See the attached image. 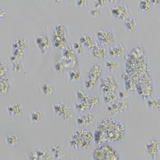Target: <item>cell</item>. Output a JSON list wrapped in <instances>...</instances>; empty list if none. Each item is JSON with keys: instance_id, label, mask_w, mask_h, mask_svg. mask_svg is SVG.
Returning a JSON list of instances; mask_svg holds the SVG:
<instances>
[{"instance_id": "e0dca14e", "label": "cell", "mask_w": 160, "mask_h": 160, "mask_svg": "<svg viewBox=\"0 0 160 160\" xmlns=\"http://www.w3.org/2000/svg\"><path fill=\"white\" fill-rule=\"evenodd\" d=\"M51 44L55 48L62 51L68 45V38L67 37H62L57 35L53 31L51 37Z\"/></svg>"}, {"instance_id": "ac0fdd59", "label": "cell", "mask_w": 160, "mask_h": 160, "mask_svg": "<svg viewBox=\"0 0 160 160\" xmlns=\"http://www.w3.org/2000/svg\"><path fill=\"white\" fill-rule=\"evenodd\" d=\"M12 88V81L9 76L0 78V96H7Z\"/></svg>"}, {"instance_id": "6da1fadb", "label": "cell", "mask_w": 160, "mask_h": 160, "mask_svg": "<svg viewBox=\"0 0 160 160\" xmlns=\"http://www.w3.org/2000/svg\"><path fill=\"white\" fill-rule=\"evenodd\" d=\"M126 135L123 122L112 117H106L98 122L93 133V141L96 146L121 141Z\"/></svg>"}, {"instance_id": "8d00e7d4", "label": "cell", "mask_w": 160, "mask_h": 160, "mask_svg": "<svg viewBox=\"0 0 160 160\" xmlns=\"http://www.w3.org/2000/svg\"><path fill=\"white\" fill-rule=\"evenodd\" d=\"M74 110L78 111V112L83 113L88 111V105H87V100L84 101H77L74 105Z\"/></svg>"}, {"instance_id": "836d02e7", "label": "cell", "mask_w": 160, "mask_h": 160, "mask_svg": "<svg viewBox=\"0 0 160 160\" xmlns=\"http://www.w3.org/2000/svg\"><path fill=\"white\" fill-rule=\"evenodd\" d=\"M153 7L150 0H140L138 3V9L140 12H149Z\"/></svg>"}, {"instance_id": "d4e9b609", "label": "cell", "mask_w": 160, "mask_h": 160, "mask_svg": "<svg viewBox=\"0 0 160 160\" xmlns=\"http://www.w3.org/2000/svg\"><path fill=\"white\" fill-rule=\"evenodd\" d=\"M100 102H101V98L97 95H89L87 98L89 111L96 108L99 105Z\"/></svg>"}, {"instance_id": "5b68a950", "label": "cell", "mask_w": 160, "mask_h": 160, "mask_svg": "<svg viewBox=\"0 0 160 160\" xmlns=\"http://www.w3.org/2000/svg\"><path fill=\"white\" fill-rule=\"evenodd\" d=\"M103 73V68L98 63H95L89 68L84 79V86L87 90H94L99 82V79Z\"/></svg>"}, {"instance_id": "e575fe53", "label": "cell", "mask_w": 160, "mask_h": 160, "mask_svg": "<svg viewBox=\"0 0 160 160\" xmlns=\"http://www.w3.org/2000/svg\"><path fill=\"white\" fill-rule=\"evenodd\" d=\"M53 68H54V70L57 72V73L59 74H63L65 73V72H66L67 68H68V67H67L64 60L62 59L57 61V62L54 63Z\"/></svg>"}, {"instance_id": "1f68e13d", "label": "cell", "mask_w": 160, "mask_h": 160, "mask_svg": "<svg viewBox=\"0 0 160 160\" xmlns=\"http://www.w3.org/2000/svg\"><path fill=\"white\" fill-rule=\"evenodd\" d=\"M145 54V51L141 47H135L129 51V58H132L135 59L143 58V54Z\"/></svg>"}, {"instance_id": "7a4b0ae2", "label": "cell", "mask_w": 160, "mask_h": 160, "mask_svg": "<svg viewBox=\"0 0 160 160\" xmlns=\"http://www.w3.org/2000/svg\"><path fill=\"white\" fill-rule=\"evenodd\" d=\"M94 144L93 132L88 128H76L71 133L68 144L74 150H87Z\"/></svg>"}, {"instance_id": "30bf717a", "label": "cell", "mask_w": 160, "mask_h": 160, "mask_svg": "<svg viewBox=\"0 0 160 160\" xmlns=\"http://www.w3.org/2000/svg\"><path fill=\"white\" fill-rule=\"evenodd\" d=\"M145 155L151 160H156L159 154V139L152 138L148 140L144 146Z\"/></svg>"}, {"instance_id": "7dc6e473", "label": "cell", "mask_w": 160, "mask_h": 160, "mask_svg": "<svg viewBox=\"0 0 160 160\" xmlns=\"http://www.w3.org/2000/svg\"><path fill=\"white\" fill-rule=\"evenodd\" d=\"M150 2H151L152 5H153V6H154V5H157L160 4L159 0H150Z\"/></svg>"}, {"instance_id": "2e32d148", "label": "cell", "mask_w": 160, "mask_h": 160, "mask_svg": "<svg viewBox=\"0 0 160 160\" xmlns=\"http://www.w3.org/2000/svg\"><path fill=\"white\" fill-rule=\"evenodd\" d=\"M23 105L20 102H12L6 106V111L10 116L14 117H21L23 113Z\"/></svg>"}, {"instance_id": "f546056e", "label": "cell", "mask_w": 160, "mask_h": 160, "mask_svg": "<svg viewBox=\"0 0 160 160\" xmlns=\"http://www.w3.org/2000/svg\"><path fill=\"white\" fill-rule=\"evenodd\" d=\"M37 154H38V157L40 158V159L42 160H51L53 158V154L51 153V152L50 150H48L47 149L44 148H38V150H35Z\"/></svg>"}, {"instance_id": "603a6c76", "label": "cell", "mask_w": 160, "mask_h": 160, "mask_svg": "<svg viewBox=\"0 0 160 160\" xmlns=\"http://www.w3.org/2000/svg\"><path fill=\"white\" fill-rule=\"evenodd\" d=\"M20 140H21V138H20L19 134L16 132H12L9 133L6 138H5V143L9 147L14 148V147L18 146L20 144Z\"/></svg>"}, {"instance_id": "60d3db41", "label": "cell", "mask_w": 160, "mask_h": 160, "mask_svg": "<svg viewBox=\"0 0 160 160\" xmlns=\"http://www.w3.org/2000/svg\"><path fill=\"white\" fill-rule=\"evenodd\" d=\"M102 12V9L96 8V7H92L90 9V12H89V14L91 18H98V17L101 16Z\"/></svg>"}, {"instance_id": "c3c4849f", "label": "cell", "mask_w": 160, "mask_h": 160, "mask_svg": "<svg viewBox=\"0 0 160 160\" xmlns=\"http://www.w3.org/2000/svg\"><path fill=\"white\" fill-rule=\"evenodd\" d=\"M54 2L57 3V4H58V5H62V4H64L65 2L64 1H57V0H56V1H54Z\"/></svg>"}, {"instance_id": "484cf974", "label": "cell", "mask_w": 160, "mask_h": 160, "mask_svg": "<svg viewBox=\"0 0 160 160\" xmlns=\"http://www.w3.org/2000/svg\"><path fill=\"white\" fill-rule=\"evenodd\" d=\"M82 79L81 71L78 68H72L68 71V80L70 82H78Z\"/></svg>"}, {"instance_id": "8992f818", "label": "cell", "mask_w": 160, "mask_h": 160, "mask_svg": "<svg viewBox=\"0 0 160 160\" xmlns=\"http://www.w3.org/2000/svg\"><path fill=\"white\" fill-rule=\"evenodd\" d=\"M100 89L104 94L117 92L119 90L118 81L112 74L102 75L99 79Z\"/></svg>"}, {"instance_id": "4dcf8cb0", "label": "cell", "mask_w": 160, "mask_h": 160, "mask_svg": "<svg viewBox=\"0 0 160 160\" xmlns=\"http://www.w3.org/2000/svg\"><path fill=\"white\" fill-rule=\"evenodd\" d=\"M105 67L110 72H116L120 67V62L117 59H108L105 62Z\"/></svg>"}, {"instance_id": "f35d334b", "label": "cell", "mask_w": 160, "mask_h": 160, "mask_svg": "<svg viewBox=\"0 0 160 160\" xmlns=\"http://www.w3.org/2000/svg\"><path fill=\"white\" fill-rule=\"evenodd\" d=\"M88 96H89V94L86 90H78L76 91L77 101H84V100H87V98Z\"/></svg>"}, {"instance_id": "5bb4252c", "label": "cell", "mask_w": 160, "mask_h": 160, "mask_svg": "<svg viewBox=\"0 0 160 160\" xmlns=\"http://www.w3.org/2000/svg\"><path fill=\"white\" fill-rule=\"evenodd\" d=\"M78 41L83 44V47L87 48L90 51H92L98 44L97 41L92 37V35L90 33L87 32H83L82 34L80 35Z\"/></svg>"}, {"instance_id": "d6a6232c", "label": "cell", "mask_w": 160, "mask_h": 160, "mask_svg": "<svg viewBox=\"0 0 160 160\" xmlns=\"http://www.w3.org/2000/svg\"><path fill=\"white\" fill-rule=\"evenodd\" d=\"M118 99H119L118 92L104 94L103 96H102V100H103V102H105V104H107L108 105H111V104H112L113 102H116L117 100Z\"/></svg>"}, {"instance_id": "ee69618b", "label": "cell", "mask_w": 160, "mask_h": 160, "mask_svg": "<svg viewBox=\"0 0 160 160\" xmlns=\"http://www.w3.org/2000/svg\"><path fill=\"white\" fill-rule=\"evenodd\" d=\"M119 98L120 99H126V98H129V93L126 90H121L118 92Z\"/></svg>"}, {"instance_id": "f1b7e54d", "label": "cell", "mask_w": 160, "mask_h": 160, "mask_svg": "<svg viewBox=\"0 0 160 160\" xmlns=\"http://www.w3.org/2000/svg\"><path fill=\"white\" fill-rule=\"evenodd\" d=\"M124 21V27L128 32H132L136 29L138 26V20L135 18L129 17V18L126 19Z\"/></svg>"}, {"instance_id": "9a60e30c", "label": "cell", "mask_w": 160, "mask_h": 160, "mask_svg": "<svg viewBox=\"0 0 160 160\" xmlns=\"http://www.w3.org/2000/svg\"><path fill=\"white\" fill-rule=\"evenodd\" d=\"M35 42L42 54L43 55L47 53L51 46V39L46 34H42L37 36L35 38Z\"/></svg>"}, {"instance_id": "277c9868", "label": "cell", "mask_w": 160, "mask_h": 160, "mask_svg": "<svg viewBox=\"0 0 160 160\" xmlns=\"http://www.w3.org/2000/svg\"><path fill=\"white\" fill-rule=\"evenodd\" d=\"M53 111L57 117L66 122L72 121L74 117V108L67 101H57L53 104Z\"/></svg>"}, {"instance_id": "f6af8a7d", "label": "cell", "mask_w": 160, "mask_h": 160, "mask_svg": "<svg viewBox=\"0 0 160 160\" xmlns=\"http://www.w3.org/2000/svg\"><path fill=\"white\" fill-rule=\"evenodd\" d=\"M76 4L78 7L84 8L87 5L89 4V2L87 0H78V1H76Z\"/></svg>"}, {"instance_id": "816d5d0a", "label": "cell", "mask_w": 160, "mask_h": 160, "mask_svg": "<svg viewBox=\"0 0 160 160\" xmlns=\"http://www.w3.org/2000/svg\"><path fill=\"white\" fill-rule=\"evenodd\" d=\"M135 160H142V159H135Z\"/></svg>"}, {"instance_id": "74e56055", "label": "cell", "mask_w": 160, "mask_h": 160, "mask_svg": "<svg viewBox=\"0 0 160 160\" xmlns=\"http://www.w3.org/2000/svg\"><path fill=\"white\" fill-rule=\"evenodd\" d=\"M72 48H73L74 51L75 53H77L78 54H81V53H83V44L79 42V41L77 40L75 42H73V44H72Z\"/></svg>"}, {"instance_id": "ba28073f", "label": "cell", "mask_w": 160, "mask_h": 160, "mask_svg": "<svg viewBox=\"0 0 160 160\" xmlns=\"http://www.w3.org/2000/svg\"><path fill=\"white\" fill-rule=\"evenodd\" d=\"M97 120L96 113L91 111L80 113L76 117V122L78 126L81 128H88L92 126Z\"/></svg>"}, {"instance_id": "bcb514c9", "label": "cell", "mask_w": 160, "mask_h": 160, "mask_svg": "<svg viewBox=\"0 0 160 160\" xmlns=\"http://www.w3.org/2000/svg\"><path fill=\"white\" fill-rule=\"evenodd\" d=\"M7 15V11L4 8L0 7V22L2 21Z\"/></svg>"}, {"instance_id": "ffe728a7", "label": "cell", "mask_w": 160, "mask_h": 160, "mask_svg": "<svg viewBox=\"0 0 160 160\" xmlns=\"http://www.w3.org/2000/svg\"><path fill=\"white\" fill-rule=\"evenodd\" d=\"M28 46V40L25 36H18L13 41L12 43V50H20L26 52L27 50Z\"/></svg>"}, {"instance_id": "b9f144b4", "label": "cell", "mask_w": 160, "mask_h": 160, "mask_svg": "<svg viewBox=\"0 0 160 160\" xmlns=\"http://www.w3.org/2000/svg\"><path fill=\"white\" fill-rule=\"evenodd\" d=\"M24 68V64L23 61H17V62H12V68L14 72H21Z\"/></svg>"}, {"instance_id": "681fc988", "label": "cell", "mask_w": 160, "mask_h": 160, "mask_svg": "<svg viewBox=\"0 0 160 160\" xmlns=\"http://www.w3.org/2000/svg\"><path fill=\"white\" fill-rule=\"evenodd\" d=\"M5 63H6L5 62L4 60H3L2 59V57H0V66H2V65H3V64H5Z\"/></svg>"}, {"instance_id": "4fadbf2b", "label": "cell", "mask_w": 160, "mask_h": 160, "mask_svg": "<svg viewBox=\"0 0 160 160\" xmlns=\"http://www.w3.org/2000/svg\"><path fill=\"white\" fill-rule=\"evenodd\" d=\"M126 51V46L122 42H116L112 45L109 46L107 49L109 57L112 59H117L123 55Z\"/></svg>"}, {"instance_id": "d590c367", "label": "cell", "mask_w": 160, "mask_h": 160, "mask_svg": "<svg viewBox=\"0 0 160 160\" xmlns=\"http://www.w3.org/2000/svg\"><path fill=\"white\" fill-rule=\"evenodd\" d=\"M25 54V52L23 51H20V50H12V53L10 55V60L12 62H17V61L22 60L23 57Z\"/></svg>"}, {"instance_id": "d6986e66", "label": "cell", "mask_w": 160, "mask_h": 160, "mask_svg": "<svg viewBox=\"0 0 160 160\" xmlns=\"http://www.w3.org/2000/svg\"><path fill=\"white\" fill-rule=\"evenodd\" d=\"M29 118L32 123L38 125L45 120V113L42 109L35 108L29 113Z\"/></svg>"}, {"instance_id": "f907efd6", "label": "cell", "mask_w": 160, "mask_h": 160, "mask_svg": "<svg viewBox=\"0 0 160 160\" xmlns=\"http://www.w3.org/2000/svg\"><path fill=\"white\" fill-rule=\"evenodd\" d=\"M72 160H83L82 159H81V158H74V159H73Z\"/></svg>"}, {"instance_id": "7402d4cb", "label": "cell", "mask_w": 160, "mask_h": 160, "mask_svg": "<svg viewBox=\"0 0 160 160\" xmlns=\"http://www.w3.org/2000/svg\"><path fill=\"white\" fill-rule=\"evenodd\" d=\"M90 51L92 57L98 59H105L108 53L107 48L99 44Z\"/></svg>"}, {"instance_id": "7bdbcfd3", "label": "cell", "mask_w": 160, "mask_h": 160, "mask_svg": "<svg viewBox=\"0 0 160 160\" xmlns=\"http://www.w3.org/2000/svg\"><path fill=\"white\" fill-rule=\"evenodd\" d=\"M28 157L29 160H41L35 150H30L28 152Z\"/></svg>"}, {"instance_id": "4316f807", "label": "cell", "mask_w": 160, "mask_h": 160, "mask_svg": "<svg viewBox=\"0 0 160 160\" xmlns=\"http://www.w3.org/2000/svg\"><path fill=\"white\" fill-rule=\"evenodd\" d=\"M41 90L42 93L45 96H50L54 92L55 87L53 84L49 81H44L41 84Z\"/></svg>"}, {"instance_id": "ab89813d", "label": "cell", "mask_w": 160, "mask_h": 160, "mask_svg": "<svg viewBox=\"0 0 160 160\" xmlns=\"http://www.w3.org/2000/svg\"><path fill=\"white\" fill-rule=\"evenodd\" d=\"M108 5V0H96V1H94V7L102 9V10L106 8Z\"/></svg>"}, {"instance_id": "7c38bea8", "label": "cell", "mask_w": 160, "mask_h": 160, "mask_svg": "<svg viewBox=\"0 0 160 160\" xmlns=\"http://www.w3.org/2000/svg\"><path fill=\"white\" fill-rule=\"evenodd\" d=\"M135 90L143 99L147 100L152 97L154 92V87L152 83H138Z\"/></svg>"}, {"instance_id": "cb8c5ba5", "label": "cell", "mask_w": 160, "mask_h": 160, "mask_svg": "<svg viewBox=\"0 0 160 160\" xmlns=\"http://www.w3.org/2000/svg\"><path fill=\"white\" fill-rule=\"evenodd\" d=\"M53 32L57 35L62 37H67L68 38V28L66 23L63 22H59L55 25L53 28Z\"/></svg>"}, {"instance_id": "44dd1931", "label": "cell", "mask_w": 160, "mask_h": 160, "mask_svg": "<svg viewBox=\"0 0 160 160\" xmlns=\"http://www.w3.org/2000/svg\"><path fill=\"white\" fill-rule=\"evenodd\" d=\"M50 151L51 152V153L53 154V158L56 159H62V158H64L66 156V152L65 151L62 145L60 143L52 145Z\"/></svg>"}, {"instance_id": "3957f363", "label": "cell", "mask_w": 160, "mask_h": 160, "mask_svg": "<svg viewBox=\"0 0 160 160\" xmlns=\"http://www.w3.org/2000/svg\"><path fill=\"white\" fill-rule=\"evenodd\" d=\"M92 160H120L118 150L111 144L96 146L92 153Z\"/></svg>"}, {"instance_id": "52a82bcc", "label": "cell", "mask_w": 160, "mask_h": 160, "mask_svg": "<svg viewBox=\"0 0 160 160\" xmlns=\"http://www.w3.org/2000/svg\"><path fill=\"white\" fill-rule=\"evenodd\" d=\"M98 43L104 47H109L117 42L116 37L113 30L109 29H101L96 32Z\"/></svg>"}, {"instance_id": "83f0119b", "label": "cell", "mask_w": 160, "mask_h": 160, "mask_svg": "<svg viewBox=\"0 0 160 160\" xmlns=\"http://www.w3.org/2000/svg\"><path fill=\"white\" fill-rule=\"evenodd\" d=\"M146 105L150 109L159 110L160 108V98L159 96L149 98L146 100Z\"/></svg>"}, {"instance_id": "9c48e42d", "label": "cell", "mask_w": 160, "mask_h": 160, "mask_svg": "<svg viewBox=\"0 0 160 160\" xmlns=\"http://www.w3.org/2000/svg\"><path fill=\"white\" fill-rule=\"evenodd\" d=\"M130 106V99L126 98V99H120L119 98L116 102H113L111 105L107 106L108 112L112 115L120 114V113H124L129 109Z\"/></svg>"}, {"instance_id": "8fae6325", "label": "cell", "mask_w": 160, "mask_h": 160, "mask_svg": "<svg viewBox=\"0 0 160 160\" xmlns=\"http://www.w3.org/2000/svg\"><path fill=\"white\" fill-rule=\"evenodd\" d=\"M110 11L113 18L119 20H125L131 17V10L129 7L125 5H113Z\"/></svg>"}]
</instances>
